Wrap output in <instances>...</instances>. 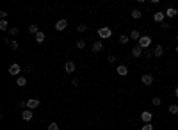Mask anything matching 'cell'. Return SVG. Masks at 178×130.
Instances as JSON below:
<instances>
[{
	"instance_id": "6",
	"label": "cell",
	"mask_w": 178,
	"mask_h": 130,
	"mask_svg": "<svg viewBox=\"0 0 178 130\" xmlns=\"http://www.w3.org/2000/svg\"><path fill=\"white\" fill-rule=\"evenodd\" d=\"M141 82H143L144 86H152V84H153V75H152V73H144V75L141 77Z\"/></svg>"
},
{
	"instance_id": "28",
	"label": "cell",
	"mask_w": 178,
	"mask_h": 130,
	"mask_svg": "<svg viewBox=\"0 0 178 130\" xmlns=\"http://www.w3.org/2000/svg\"><path fill=\"white\" fill-rule=\"evenodd\" d=\"M23 70H25V73H32V71H34V66H32V64H27V66H23Z\"/></svg>"
},
{
	"instance_id": "11",
	"label": "cell",
	"mask_w": 178,
	"mask_h": 130,
	"mask_svg": "<svg viewBox=\"0 0 178 130\" xmlns=\"http://www.w3.org/2000/svg\"><path fill=\"white\" fill-rule=\"evenodd\" d=\"M39 107V100H36V98H30V100H27V109H37Z\"/></svg>"
},
{
	"instance_id": "13",
	"label": "cell",
	"mask_w": 178,
	"mask_h": 130,
	"mask_svg": "<svg viewBox=\"0 0 178 130\" xmlns=\"http://www.w3.org/2000/svg\"><path fill=\"white\" fill-rule=\"evenodd\" d=\"M153 55H155V57H162V55H164V46H162V45H155Z\"/></svg>"
},
{
	"instance_id": "38",
	"label": "cell",
	"mask_w": 178,
	"mask_h": 130,
	"mask_svg": "<svg viewBox=\"0 0 178 130\" xmlns=\"http://www.w3.org/2000/svg\"><path fill=\"white\" fill-rule=\"evenodd\" d=\"M175 96H177V98H178V87H177V89H175Z\"/></svg>"
},
{
	"instance_id": "36",
	"label": "cell",
	"mask_w": 178,
	"mask_h": 130,
	"mask_svg": "<svg viewBox=\"0 0 178 130\" xmlns=\"http://www.w3.org/2000/svg\"><path fill=\"white\" fill-rule=\"evenodd\" d=\"M5 16H7V11H0V18L5 20Z\"/></svg>"
},
{
	"instance_id": "16",
	"label": "cell",
	"mask_w": 178,
	"mask_h": 130,
	"mask_svg": "<svg viewBox=\"0 0 178 130\" xmlns=\"http://www.w3.org/2000/svg\"><path fill=\"white\" fill-rule=\"evenodd\" d=\"M128 36H130V39H134V41H137V43H139V39L143 37V36L139 34V30H137V29H134V30H132V32H130Z\"/></svg>"
},
{
	"instance_id": "20",
	"label": "cell",
	"mask_w": 178,
	"mask_h": 130,
	"mask_svg": "<svg viewBox=\"0 0 178 130\" xmlns=\"http://www.w3.org/2000/svg\"><path fill=\"white\" fill-rule=\"evenodd\" d=\"M128 41H130V36H127V34H121V36H119V43H121V45H127Z\"/></svg>"
},
{
	"instance_id": "18",
	"label": "cell",
	"mask_w": 178,
	"mask_h": 130,
	"mask_svg": "<svg viewBox=\"0 0 178 130\" xmlns=\"http://www.w3.org/2000/svg\"><path fill=\"white\" fill-rule=\"evenodd\" d=\"M34 39H36L37 43H43V41L46 39V36H45V32H41V30H39V32H37V34L34 36Z\"/></svg>"
},
{
	"instance_id": "14",
	"label": "cell",
	"mask_w": 178,
	"mask_h": 130,
	"mask_svg": "<svg viewBox=\"0 0 178 130\" xmlns=\"http://www.w3.org/2000/svg\"><path fill=\"white\" fill-rule=\"evenodd\" d=\"M64 71H66V73H73V71H75V62H73V61H66Z\"/></svg>"
},
{
	"instance_id": "9",
	"label": "cell",
	"mask_w": 178,
	"mask_h": 130,
	"mask_svg": "<svg viewBox=\"0 0 178 130\" xmlns=\"http://www.w3.org/2000/svg\"><path fill=\"white\" fill-rule=\"evenodd\" d=\"M21 118H23V121H30V120L34 118V112H32L30 109H23V112H21Z\"/></svg>"
},
{
	"instance_id": "33",
	"label": "cell",
	"mask_w": 178,
	"mask_h": 130,
	"mask_svg": "<svg viewBox=\"0 0 178 130\" xmlns=\"http://www.w3.org/2000/svg\"><path fill=\"white\" fill-rule=\"evenodd\" d=\"M9 32H11V34H12V36H16V34H18V32H20V27H12V29H11V30H9Z\"/></svg>"
},
{
	"instance_id": "1",
	"label": "cell",
	"mask_w": 178,
	"mask_h": 130,
	"mask_svg": "<svg viewBox=\"0 0 178 130\" xmlns=\"http://www.w3.org/2000/svg\"><path fill=\"white\" fill-rule=\"evenodd\" d=\"M111 36H112V29H111V27H100V29H98V37L109 39Z\"/></svg>"
},
{
	"instance_id": "31",
	"label": "cell",
	"mask_w": 178,
	"mask_h": 130,
	"mask_svg": "<svg viewBox=\"0 0 178 130\" xmlns=\"http://www.w3.org/2000/svg\"><path fill=\"white\" fill-rule=\"evenodd\" d=\"M46 130H59V125H57V123H50Z\"/></svg>"
},
{
	"instance_id": "34",
	"label": "cell",
	"mask_w": 178,
	"mask_h": 130,
	"mask_svg": "<svg viewBox=\"0 0 178 130\" xmlns=\"http://www.w3.org/2000/svg\"><path fill=\"white\" fill-rule=\"evenodd\" d=\"M160 27H162V29H171V23H168V21H162V23H160Z\"/></svg>"
},
{
	"instance_id": "3",
	"label": "cell",
	"mask_w": 178,
	"mask_h": 130,
	"mask_svg": "<svg viewBox=\"0 0 178 130\" xmlns=\"http://www.w3.org/2000/svg\"><path fill=\"white\" fill-rule=\"evenodd\" d=\"M137 45H139L141 48H148V46L152 45V37H150V36H143V37L139 39V43H137Z\"/></svg>"
},
{
	"instance_id": "30",
	"label": "cell",
	"mask_w": 178,
	"mask_h": 130,
	"mask_svg": "<svg viewBox=\"0 0 178 130\" xmlns=\"http://www.w3.org/2000/svg\"><path fill=\"white\" fill-rule=\"evenodd\" d=\"M71 86H73V87H78V86H80V79H73V80H71Z\"/></svg>"
},
{
	"instance_id": "32",
	"label": "cell",
	"mask_w": 178,
	"mask_h": 130,
	"mask_svg": "<svg viewBox=\"0 0 178 130\" xmlns=\"http://www.w3.org/2000/svg\"><path fill=\"white\" fill-rule=\"evenodd\" d=\"M141 130H153V125H152V123H144Z\"/></svg>"
},
{
	"instance_id": "24",
	"label": "cell",
	"mask_w": 178,
	"mask_h": 130,
	"mask_svg": "<svg viewBox=\"0 0 178 130\" xmlns=\"http://www.w3.org/2000/svg\"><path fill=\"white\" fill-rule=\"evenodd\" d=\"M152 104H153V105H155V107H159V105H160V104H162V100H160V98H159V96H153V98H152Z\"/></svg>"
},
{
	"instance_id": "41",
	"label": "cell",
	"mask_w": 178,
	"mask_h": 130,
	"mask_svg": "<svg viewBox=\"0 0 178 130\" xmlns=\"http://www.w3.org/2000/svg\"><path fill=\"white\" fill-rule=\"evenodd\" d=\"M177 77H178V73H177Z\"/></svg>"
},
{
	"instance_id": "35",
	"label": "cell",
	"mask_w": 178,
	"mask_h": 130,
	"mask_svg": "<svg viewBox=\"0 0 178 130\" xmlns=\"http://www.w3.org/2000/svg\"><path fill=\"white\" fill-rule=\"evenodd\" d=\"M144 57H146V59H152V57H153V50H152V52H144Z\"/></svg>"
},
{
	"instance_id": "4",
	"label": "cell",
	"mask_w": 178,
	"mask_h": 130,
	"mask_svg": "<svg viewBox=\"0 0 178 130\" xmlns=\"http://www.w3.org/2000/svg\"><path fill=\"white\" fill-rule=\"evenodd\" d=\"M143 52H144V48H141L139 45H136V46L130 50V54H132V57H134V59H139V57L143 55Z\"/></svg>"
},
{
	"instance_id": "19",
	"label": "cell",
	"mask_w": 178,
	"mask_h": 130,
	"mask_svg": "<svg viewBox=\"0 0 178 130\" xmlns=\"http://www.w3.org/2000/svg\"><path fill=\"white\" fill-rule=\"evenodd\" d=\"M16 84H18L20 87H23V86H27V79H25L23 75H20V77H16Z\"/></svg>"
},
{
	"instance_id": "5",
	"label": "cell",
	"mask_w": 178,
	"mask_h": 130,
	"mask_svg": "<svg viewBox=\"0 0 178 130\" xmlns=\"http://www.w3.org/2000/svg\"><path fill=\"white\" fill-rule=\"evenodd\" d=\"M141 121H143V123H152V121H153V114H152L150 111L141 112Z\"/></svg>"
},
{
	"instance_id": "7",
	"label": "cell",
	"mask_w": 178,
	"mask_h": 130,
	"mask_svg": "<svg viewBox=\"0 0 178 130\" xmlns=\"http://www.w3.org/2000/svg\"><path fill=\"white\" fill-rule=\"evenodd\" d=\"M164 14H166V18H177V16H178V9H177V7H168V9L164 11Z\"/></svg>"
},
{
	"instance_id": "26",
	"label": "cell",
	"mask_w": 178,
	"mask_h": 130,
	"mask_svg": "<svg viewBox=\"0 0 178 130\" xmlns=\"http://www.w3.org/2000/svg\"><path fill=\"white\" fill-rule=\"evenodd\" d=\"M107 61H109V64H114V62H116V61H118V57H116V55H114V54H111V55H109V57H107Z\"/></svg>"
},
{
	"instance_id": "21",
	"label": "cell",
	"mask_w": 178,
	"mask_h": 130,
	"mask_svg": "<svg viewBox=\"0 0 178 130\" xmlns=\"http://www.w3.org/2000/svg\"><path fill=\"white\" fill-rule=\"evenodd\" d=\"M168 111H169L171 114H178V105L177 104H171V105L168 107Z\"/></svg>"
},
{
	"instance_id": "23",
	"label": "cell",
	"mask_w": 178,
	"mask_h": 130,
	"mask_svg": "<svg viewBox=\"0 0 178 130\" xmlns=\"http://www.w3.org/2000/svg\"><path fill=\"white\" fill-rule=\"evenodd\" d=\"M29 32H30V34H34V36H36V34H37V32H39V30H37V25H34V23H32V25H29Z\"/></svg>"
},
{
	"instance_id": "12",
	"label": "cell",
	"mask_w": 178,
	"mask_h": 130,
	"mask_svg": "<svg viewBox=\"0 0 178 130\" xmlns=\"http://www.w3.org/2000/svg\"><path fill=\"white\" fill-rule=\"evenodd\" d=\"M66 27H68V20H64V18L55 23V30H64Z\"/></svg>"
},
{
	"instance_id": "15",
	"label": "cell",
	"mask_w": 178,
	"mask_h": 130,
	"mask_svg": "<svg viewBox=\"0 0 178 130\" xmlns=\"http://www.w3.org/2000/svg\"><path fill=\"white\" fill-rule=\"evenodd\" d=\"M164 18H166V14H164L162 11H157V12L153 14V20H155L157 23H162V21H164Z\"/></svg>"
},
{
	"instance_id": "40",
	"label": "cell",
	"mask_w": 178,
	"mask_h": 130,
	"mask_svg": "<svg viewBox=\"0 0 178 130\" xmlns=\"http://www.w3.org/2000/svg\"><path fill=\"white\" fill-rule=\"evenodd\" d=\"M177 39H178V34H177Z\"/></svg>"
},
{
	"instance_id": "22",
	"label": "cell",
	"mask_w": 178,
	"mask_h": 130,
	"mask_svg": "<svg viewBox=\"0 0 178 130\" xmlns=\"http://www.w3.org/2000/svg\"><path fill=\"white\" fill-rule=\"evenodd\" d=\"M0 29H2V30H7V29H9V21H7V20H0Z\"/></svg>"
},
{
	"instance_id": "17",
	"label": "cell",
	"mask_w": 178,
	"mask_h": 130,
	"mask_svg": "<svg viewBox=\"0 0 178 130\" xmlns=\"http://www.w3.org/2000/svg\"><path fill=\"white\" fill-rule=\"evenodd\" d=\"M130 14H132V18H134V20H139V18L143 16V11H141V9H132V12H130Z\"/></svg>"
},
{
	"instance_id": "25",
	"label": "cell",
	"mask_w": 178,
	"mask_h": 130,
	"mask_svg": "<svg viewBox=\"0 0 178 130\" xmlns=\"http://www.w3.org/2000/svg\"><path fill=\"white\" fill-rule=\"evenodd\" d=\"M77 48L84 50V48H86V41H84V39H78V41H77Z\"/></svg>"
},
{
	"instance_id": "29",
	"label": "cell",
	"mask_w": 178,
	"mask_h": 130,
	"mask_svg": "<svg viewBox=\"0 0 178 130\" xmlns=\"http://www.w3.org/2000/svg\"><path fill=\"white\" fill-rule=\"evenodd\" d=\"M77 30H78V32H86V30H87V25H84V23H80V25L77 27Z\"/></svg>"
},
{
	"instance_id": "37",
	"label": "cell",
	"mask_w": 178,
	"mask_h": 130,
	"mask_svg": "<svg viewBox=\"0 0 178 130\" xmlns=\"http://www.w3.org/2000/svg\"><path fill=\"white\" fill-rule=\"evenodd\" d=\"M18 105H20V107H25V109H27V102H23V100H20V102H18Z\"/></svg>"
},
{
	"instance_id": "2",
	"label": "cell",
	"mask_w": 178,
	"mask_h": 130,
	"mask_svg": "<svg viewBox=\"0 0 178 130\" xmlns=\"http://www.w3.org/2000/svg\"><path fill=\"white\" fill-rule=\"evenodd\" d=\"M21 70H23V68H21L20 64H16V62H14V64H11V68H9V75H12V77H20Z\"/></svg>"
},
{
	"instance_id": "39",
	"label": "cell",
	"mask_w": 178,
	"mask_h": 130,
	"mask_svg": "<svg viewBox=\"0 0 178 130\" xmlns=\"http://www.w3.org/2000/svg\"><path fill=\"white\" fill-rule=\"evenodd\" d=\"M175 52H177V54H178V45H177V48H175Z\"/></svg>"
},
{
	"instance_id": "27",
	"label": "cell",
	"mask_w": 178,
	"mask_h": 130,
	"mask_svg": "<svg viewBox=\"0 0 178 130\" xmlns=\"http://www.w3.org/2000/svg\"><path fill=\"white\" fill-rule=\"evenodd\" d=\"M9 46H11V50H18V46H20V45H18V41H14V39H12V41L9 43Z\"/></svg>"
},
{
	"instance_id": "8",
	"label": "cell",
	"mask_w": 178,
	"mask_h": 130,
	"mask_svg": "<svg viewBox=\"0 0 178 130\" xmlns=\"http://www.w3.org/2000/svg\"><path fill=\"white\" fill-rule=\"evenodd\" d=\"M102 50H103V41H94L93 46H91V52L98 54V52H102Z\"/></svg>"
},
{
	"instance_id": "10",
	"label": "cell",
	"mask_w": 178,
	"mask_h": 130,
	"mask_svg": "<svg viewBox=\"0 0 178 130\" xmlns=\"http://www.w3.org/2000/svg\"><path fill=\"white\" fill-rule=\"evenodd\" d=\"M116 71H118V75H121V77H127V75H128V66H127V64H119Z\"/></svg>"
}]
</instances>
